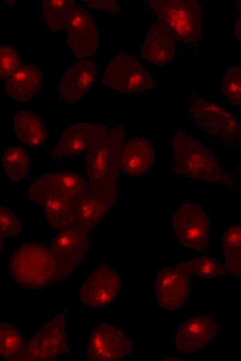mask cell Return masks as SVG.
<instances>
[{"label":"cell","instance_id":"31","mask_svg":"<svg viewBox=\"0 0 241 361\" xmlns=\"http://www.w3.org/2000/svg\"><path fill=\"white\" fill-rule=\"evenodd\" d=\"M22 224L9 209L0 206V237H9L18 235Z\"/></svg>","mask_w":241,"mask_h":361},{"label":"cell","instance_id":"16","mask_svg":"<svg viewBox=\"0 0 241 361\" xmlns=\"http://www.w3.org/2000/svg\"><path fill=\"white\" fill-rule=\"evenodd\" d=\"M96 74V67L92 60H81L77 62L60 81V97L68 103L78 101L89 90Z\"/></svg>","mask_w":241,"mask_h":361},{"label":"cell","instance_id":"15","mask_svg":"<svg viewBox=\"0 0 241 361\" xmlns=\"http://www.w3.org/2000/svg\"><path fill=\"white\" fill-rule=\"evenodd\" d=\"M217 324L214 319L197 316L184 323L176 336L177 349L185 353L204 347L216 335Z\"/></svg>","mask_w":241,"mask_h":361},{"label":"cell","instance_id":"26","mask_svg":"<svg viewBox=\"0 0 241 361\" xmlns=\"http://www.w3.org/2000/svg\"><path fill=\"white\" fill-rule=\"evenodd\" d=\"M241 228L240 225L230 227L222 240V249L226 262V269L235 275L241 271Z\"/></svg>","mask_w":241,"mask_h":361},{"label":"cell","instance_id":"14","mask_svg":"<svg viewBox=\"0 0 241 361\" xmlns=\"http://www.w3.org/2000/svg\"><path fill=\"white\" fill-rule=\"evenodd\" d=\"M189 278L176 267H165L156 278L154 292L159 304L175 310L181 307L189 294Z\"/></svg>","mask_w":241,"mask_h":361},{"label":"cell","instance_id":"2","mask_svg":"<svg viewBox=\"0 0 241 361\" xmlns=\"http://www.w3.org/2000/svg\"><path fill=\"white\" fill-rule=\"evenodd\" d=\"M174 165L170 176L206 180L235 191L233 174L204 144L177 129L172 135Z\"/></svg>","mask_w":241,"mask_h":361},{"label":"cell","instance_id":"30","mask_svg":"<svg viewBox=\"0 0 241 361\" xmlns=\"http://www.w3.org/2000/svg\"><path fill=\"white\" fill-rule=\"evenodd\" d=\"M21 65L16 49L9 46H0V80H6Z\"/></svg>","mask_w":241,"mask_h":361},{"label":"cell","instance_id":"32","mask_svg":"<svg viewBox=\"0 0 241 361\" xmlns=\"http://www.w3.org/2000/svg\"><path fill=\"white\" fill-rule=\"evenodd\" d=\"M85 4L93 9L106 10L111 12H118L119 11V6L116 1L113 0H90L84 1Z\"/></svg>","mask_w":241,"mask_h":361},{"label":"cell","instance_id":"20","mask_svg":"<svg viewBox=\"0 0 241 361\" xmlns=\"http://www.w3.org/2000/svg\"><path fill=\"white\" fill-rule=\"evenodd\" d=\"M114 201L89 191L75 201V227L87 233L101 221Z\"/></svg>","mask_w":241,"mask_h":361},{"label":"cell","instance_id":"17","mask_svg":"<svg viewBox=\"0 0 241 361\" xmlns=\"http://www.w3.org/2000/svg\"><path fill=\"white\" fill-rule=\"evenodd\" d=\"M154 160V151L150 141L136 137L123 146L120 169L128 176H142L151 169Z\"/></svg>","mask_w":241,"mask_h":361},{"label":"cell","instance_id":"29","mask_svg":"<svg viewBox=\"0 0 241 361\" xmlns=\"http://www.w3.org/2000/svg\"><path fill=\"white\" fill-rule=\"evenodd\" d=\"M223 94L232 103L241 102V67L240 65L231 66L223 76L221 85Z\"/></svg>","mask_w":241,"mask_h":361},{"label":"cell","instance_id":"10","mask_svg":"<svg viewBox=\"0 0 241 361\" xmlns=\"http://www.w3.org/2000/svg\"><path fill=\"white\" fill-rule=\"evenodd\" d=\"M132 343L119 328L102 324L92 331L87 358L92 361H114L132 352Z\"/></svg>","mask_w":241,"mask_h":361},{"label":"cell","instance_id":"25","mask_svg":"<svg viewBox=\"0 0 241 361\" xmlns=\"http://www.w3.org/2000/svg\"><path fill=\"white\" fill-rule=\"evenodd\" d=\"M2 164L6 174L13 182L23 179L28 173L30 158L21 146H11L3 153Z\"/></svg>","mask_w":241,"mask_h":361},{"label":"cell","instance_id":"23","mask_svg":"<svg viewBox=\"0 0 241 361\" xmlns=\"http://www.w3.org/2000/svg\"><path fill=\"white\" fill-rule=\"evenodd\" d=\"M51 186L66 198L76 201L89 192V187L80 174L63 171L46 175Z\"/></svg>","mask_w":241,"mask_h":361},{"label":"cell","instance_id":"8","mask_svg":"<svg viewBox=\"0 0 241 361\" xmlns=\"http://www.w3.org/2000/svg\"><path fill=\"white\" fill-rule=\"evenodd\" d=\"M32 200L41 204L49 224L55 228L75 226V201L58 193L46 176L36 180L29 189Z\"/></svg>","mask_w":241,"mask_h":361},{"label":"cell","instance_id":"22","mask_svg":"<svg viewBox=\"0 0 241 361\" xmlns=\"http://www.w3.org/2000/svg\"><path fill=\"white\" fill-rule=\"evenodd\" d=\"M14 127L19 140L33 146H41L46 140V133L41 119L32 112L22 110L14 117Z\"/></svg>","mask_w":241,"mask_h":361},{"label":"cell","instance_id":"21","mask_svg":"<svg viewBox=\"0 0 241 361\" xmlns=\"http://www.w3.org/2000/svg\"><path fill=\"white\" fill-rule=\"evenodd\" d=\"M100 124H78L69 127L61 136L53 150V155L66 158L86 151L92 133Z\"/></svg>","mask_w":241,"mask_h":361},{"label":"cell","instance_id":"11","mask_svg":"<svg viewBox=\"0 0 241 361\" xmlns=\"http://www.w3.org/2000/svg\"><path fill=\"white\" fill-rule=\"evenodd\" d=\"M88 248L87 233L75 226L61 229L50 247L57 263L59 279L71 273Z\"/></svg>","mask_w":241,"mask_h":361},{"label":"cell","instance_id":"1","mask_svg":"<svg viewBox=\"0 0 241 361\" xmlns=\"http://www.w3.org/2000/svg\"><path fill=\"white\" fill-rule=\"evenodd\" d=\"M124 136L119 126L99 125L93 131L85 160L90 192L115 200Z\"/></svg>","mask_w":241,"mask_h":361},{"label":"cell","instance_id":"3","mask_svg":"<svg viewBox=\"0 0 241 361\" xmlns=\"http://www.w3.org/2000/svg\"><path fill=\"white\" fill-rule=\"evenodd\" d=\"M186 103L188 119L194 126L227 148L240 147V125L234 115L196 94L188 95Z\"/></svg>","mask_w":241,"mask_h":361},{"label":"cell","instance_id":"13","mask_svg":"<svg viewBox=\"0 0 241 361\" xmlns=\"http://www.w3.org/2000/svg\"><path fill=\"white\" fill-rule=\"evenodd\" d=\"M68 44L78 58L91 56L96 52L98 35L92 17L75 4L66 27Z\"/></svg>","mask_w":241,"mask_h":361},{"label":"cell","instance_id":"12","mask_svg":"<svg viewBox=\"0 0 241 361\" xmlns=\"http://www.w3.org/2000/svg\"><path fill=\"white\" fill-rule=\"evenodd\" d=\"M120 285L118 274L102 264L89 276L80 289L79 299L89 308H101L115 299Z\"/></svg>","mask_w":241,"mask_h":361},{"label":"cell","instance_id":"24","mask_svg":"<svg viewBox=\"0 0 241 361\" xmlns=\"http://www.w3.org/2000/svg\"><path fill=\"white\" fill-rule=\"evenodd\" d=\"M75 2L69 0H46L43 16L46 24L54 31L66 28Z\"/></svg>","mask_w":241,"mask_h":361},{"label":"cell","instance_id":"5","mask_svg":"<svg viewBox=\"0 0 241 361\" xmlns=\"http://www.w3.org/2000/svg\"><path fill=\"white\" fill-rule=\"evenodd\" d=\"M149 5L172 35L194 42L202 33L200 6L196 0H152Z\"/></svg>","mask_w":241,"mask_h":361},{"label":"cell","instance_id":"19","mask_svg":"<svg viewBox=\"0 0 241 361\" xmlns=\"http://www.w3.org/2000/svg\"><path fill=\"white\" fill-rule=\"evenodd\" d=\"M42 75L34 65H21L5 81L6 92L20 102L29 101L39 90Z\"/></svg>","mask_w":241,"mask_h":361},{"label":"cell","instance_id":"28","mask_svg":"<svg viewBox=\"0 0 241 361\" xmlns=\"http://www.w3.org/2000/svg\"><path fill=\"white\" fill-rule=\"evenodd\" d=\"M23 346V338L18 330L10 324H0V356L8 360L14 358L21 353Z\"/></svg>","mask_w":241,"mask_h":361},{"label":"cell","instance_id":"7","mask_svg":"<svg viewBox=\"0 0 241 361\" xmlns=\"http://www.w3.org/2000/svg\"><path fill=\"white\" fill-rule=\"evenodd\" d=\"M102 81L123 93H133L154 87V80L146 69L133 57L121 53L105 69Z\"/></svg>","mask_w":241,"mask_h":361},{"label":"cell","instance_id":"33","mask_svg":"<svg viewBox=\"0 0 241 361\" xmlns=\"http://www.w3.org/2000/svg\"><path fill=\"white\" fill-rule=\"evenodd\" d=\"M2 246H3V240H2V237H0V252L2 249Z\"/></svg>","mask_w":241,"mask_h":361},{"label":"cell","instance_id":"9","mask_svg":"<svg viewBox=\"0 0 241 361\" xmlns=\"http://www.w3.org/2000/svg\"><path fill=\"white\" fill-rule=\"evenodd\" d=\"M173 229L179 242L186 247L201 250L208 242L209 221L204 209L186 203L172 217Z\"/></svg>","mask_w":241,"mask_h":361},{"label":"cell","instance_id":"4","mask_svg":"<svg viewBox=\"0 0 241 361\" xmlns=\"http://www.w3.org/2000/svg\"><path fill=\"white\" fill-rule=\"evenodd\" d=\"M9 271L24 287L37 289L59 279L55 259L50 248L39 244H26L12 254Z\"/></svg>","mask_w":241,"mask_h":361},{"label":"cell","instance_id":"18","mask_svg":"<svg viewBox=\"0 0 241 361\" xmlns=\"http://www.w3.org/2000/svg\"><path fill=\"white\" fill-rule=\"evenodd\" d=\"M173 37L163 24L154 25L148 32L142 50L148 62L162 65L170 62L175 55Z\"/></svg>","mask_w":241,"mask_h":361},{"label":"cell","instance_id":"27","mask_svg":"<svg viewBox=\"0 0 241 361\" xmlns=\"http://www.w3.org/2000/svg\"><path fill=\"white\" fill-rule=\"evenodd\" d=\"M175 267L186 275L195 274L208 279L223 275L226 272V268L224 265L215 258L208 256L180 262Z\"/></svg>","mask_w":241,"mask_h":361},{"label":"cell","instance_id":"6","mask_svg":"<svg viewBox=\"0 0 241 361\" xmlns=\"http://www.w3.org/2000/svg\"><path fill=\"white\" fill-rule=\"evenodd\" d=\"M65 317L60 313L46 324L25 345L21 356L30 361H50L67 351Z\"/></svg>","mask_w":241,"mask_h":361}]
</instances>
